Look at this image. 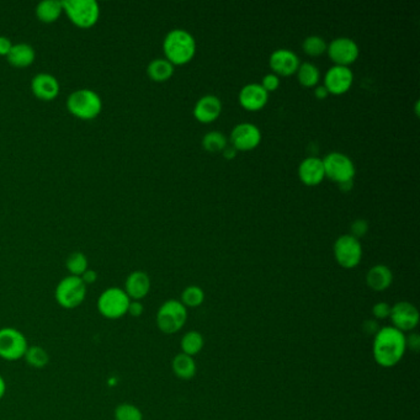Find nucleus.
Here are the masks:
<instances>
[{
	"mask_svg": "<svg viewBox=\"0 0 420 420\" xmlns=\"http://www.w3.org/2000/svg\"><path fill=\"white\" fill-rule=\"evenodd\" d=\"M354 82V74L349 67L334 66L329 68L328 72L324 77V87L328 90L329 94L333 95H343L349 92Z\"/></svg>",
	"mask_w": 420,
	"mask_h": 420,
	"instance_id": "obj_14",
	"label": "nucleus"
},
{
	"mask_svg": "<svg viewBox=\"0 0 420 420\" xmlns=\"http://www.w3.org/2000/svg\"><path fill=\"white\" fill-rule=\"evenodd\" d=\"M11 47H13V43L8 37L0 36V56H8Z\"/></svg>",
	"mask_w": 420,
	"mask_h": 420,
	"instance_id": "obj_40",
	"label": "nucleus"
},
{
	"mask_svg": "<svg viewBox=\"0 0 420 420\" xmlns=\"http://www.w3.org/2000/svg\"><path fill=\"white\" fill-rule=\"evenodd\" d=\"M62 13H63V4L58 0H45L41 1L36 8L38 20L46 24H51L58 20Z\"/></svg>",
	"mask_w": 420,
	"mask_h": 420,
	"instance_id": "obj_25",
	"label": "nucleus"
},
{
	"mask_svg": "<svg viewBox=\"0 0 420 420\" xmlns=\"http://www.w3.org/2000/svg\"><path fill=\"white\" fill-rule=\"evenodd\" d=\"M296 73H298V82L306 88L316 87L321 78L319 69L309 62H304L302 64H300Z\"/></svg>",
	"mask_w": 420,
	"mask_h": 420,
	"instance_id": "obj_28",
	"label": "nucleus"
},
{
	"mask_svg": "<svg viewBox=\"0 0 420 420\" xmlns=\"http://www.w3.org/2000/svg\"><path fill=\"white\" fill-rule=\"evenodd\" d=\"M405 334L395 327H382L374 335L372 354L381 368L388 369L400 364L405 356Z\"/></svg>",
	"mask_w": 420,
	"mask_h": 420,
	"instance_id": "obj_1",
	"label": "nucleus"
},
{
	"mask_svg": "<svg viewBox=\"0 0 420 420\" xmlns=\"http://www.w3.org/2000/svg\"><path fill=\"white\" fill-rule=\"evenodd\" d=\"M298 178L307 186H316L321 184L326 174L322 159L317 157H308L298 167Z\"/></svg>",
	"mask_w": 420,
	"mask_h": 420,
	"instance_id": "obj_18",
	"label": "nucleus"
},
{
	"mask_svg": "<svg viewBox=\"0 0 420 420\" xmlns=\"http://www.w3.org/2000/svg\"><path fill=\"white\" fill-rule=\"evenodd\" d=\"M368 232H369V223L363 218L354 220L351 225H350V236L356 238V239H360V238L366 236Z\"/></svg>",
	"mask_w": 420,
	"mask_h": 420,
	"instance_id": "obj_34",
	"label": "nucleus"
},
{
	"mask_svg": "<svg viewBox=\"0 0 420 420\" xmlns=\"http://www.w3.org/2000/svg\"><path fill=\"white\" fill-rule=\"evenodd\" d=\"M269 64H270L272 72L274 74H276L277 77L279 76L290 77L298 72L301 63H300L296 53H293V51L286 50V48H280V50L272 52L270 59H269Z\"/></svg>",
	"mask_w": 420,
	"mask_h": 420,
	"instance_id": "obj_15",
	"label": "nucleus"
},
{
	"mask_svg": "<svg viewBox=\"0 0 420 420\" xmlns=\"http://www.w3.org/2000/svg\"><path fill=\"white\" fill-rule=\"evenodd\" d=\"M327 47L328 45L326 43L324 38L316 35L306 37L302 43L303 51L311 57L322 56L323 53L327 52Z\"/></svg>",
	"mask_w": 420,
	"mask_h": 420,
	"instance_id": "obj_32",
	"label": "nucleus"
},
{
	"mask_svg": "<svg viewBox=\"0 0 420 420\" xmlns=\"http://www.w3.org/2000/svg\"><path fill=\"white\" fill-rule=\"evenodd\" d=\"M338 185L342 191H350V190L353 189L354 181L353 180H348V181H344L342 184Z\"/></svg>",
	"mask_w": 420,
	"mask_h": 420,
	"instance_id": "obj_45",
	"label": "nucleus"
},
{
	"mask_svg": "<svg viewBox=\"0 0 420 420\" xmlns=\"http://www.w3.org/2000/svg\"><path fill=\"white\" fill-rule=\"evenodd\" d=\"M172 369L178 379L188 381L195 376L197 366L192 356L180 353L172 361Z\"/></svg>",
	"mask_w": 420,
	"mask_h": 420,
	"instance_id": "obj_23",
	"label": "nucleus"
},
{
	"mask_svg": "<svg viewBox=\"0 0 420 420\" xmlns=\"http://www.w3.org/2000/svg\"><path fill=\"white\" fill-rule=\"evenodd\" d=\"M188 321V311L178 300L165 301L157 312L155 322L162 333H178Z\"/></svg>",
	"mask_w": 420,
	"mask_h": 420,
	"instance_id": "obj_4",
	"label": "nucleus"
},
{
	"mask_svg": "<svg viewBox=\"0 0 420 420\" xmlns=\"http://www.w3.org/2000/svg\"><path fill=\"white\" fill-rule=\"evenodd\" d=\"M115 420H144V413L137 405L131 403H122L118 405L115 413Z\"/></svg>",
	"mask_w": 420,
	"mask_h": 420,
	"instance_id": "obj_33",
	"label": "nucleus"
},
{
	"mask_svg": "<svg viewBox=\"0 0 420 420\" xmlns=\"http://www.w3.org/2000/svg\"><path fill=\"white\" fill-rule=\"evenodd\" d=\"M204 345H205V339L200 332H196V330H190L185 334L184 337L181 338V343H180L183 354H186L189 356H195L200 353Z\"/></svg>",
	"mask_w": 420,
	"mask_h": 420,
	"instance_id": "obj_26",
	"label": "nucleus"
},
{
	"mask_svg": "<svg viewBox=\"0 0 420 420\" xmlns=\"http://www.w3.org/2000/svg\"><path fill=\"white\" fill-rule=\"evenodd\" d=\"M123 290L131 301H141L150 291V279L144 272H131L126 279Z\"/></svg>",
	"mask_w": 420,
	"mask_h": 420,
	"instance_id": "obj_20",
	"label": "nucleus"
},
{
	"mask_svg": "<svg viewBox=\"0 0 420 420\" xmlns=\"http://www.w3.org/2000/svg\"><path fill=\"white\" fill-rule=\"evenodd\" d=\"M329 92L324 85H321V87H317L314 89V97L318 99V100H324V99H327L328 97Z\"/></svg>",
	"mask_w": 420,
	"mask_h": 420,
	"instance_id": "obj_42",
	"label": "nucleus"
},
{
	"mask_svg": "<svg viewBox=\"0 0 420 420\" xmlns=\"http://www.w3.org/2000/svg\"><path fill=\"white\" fill-rule=\"evenodd\" d=\"M202 147L210 153L223 152L227 147V137L218 131H211L204 136Z\"/></svg>",
	"mask_w": 420,
	"mask_h": 420,
	"instance_id": "obj_29",
	"label": "nucleus"
},
{
	"mask_svg": "<svg viewBox=\"0 0 420 420\" xmlns=\"http://www.w3.org/2000/svg\"><path fill=\"white\" fill-rule=\"evenodd\" d=\"M24 359H25L26 364L31 366V368L40 370L46 368L47 365H48V363H50V355L40 345H32V346H29L27 350H26Z\"/></svg>",
	"mask_w": 420,
	"mask_h": 420,
	"instance_id": "obj_27",
	"label": "nucleus"
},
{
	"mask_svg": "<svg viewBox=\"0 0 420 420\" xmlns=\"http://www.w3.org/2000/svg\"><path fill=\"white\" fill-rule=\"evenodd\" d=\"M391 307L388 303L387 302H379L374 304V307H372V314H374V317L376 319H386V318H390L391 314Z\"/></svg>",
	"mask_w": 420,
	"mask_h": 420,
	"instance_id": "obj_36",
	"label": "nucleus"
},
{
	"mask_svg": "<svg viewBox=\"0 0 420 420\" xmlns=\"http://www.w3.org/2000/svg\"><path fill=\"white\" fill-rule=\"evenodd\" d=\"M205 301V293L204 290L199 286H188L181 293V300L180 302L184 304L185 307L195 308L201 306Z\"/></svg>",
	"mask_w": 420,
	"mask_h": 420,
	"instance_id": "obj_30",
	"label": "nucleus"
},
{
	"mask_svg": "<svg viewBox=\"0 0 420 420\" xmlns=\"http://www.w3.org/2000/svg\"><path fill=\"white\" fill-rule=\"evenodd\" d=\"M405 348L410 349L412 351L418 353L420 350V335L418 333H410L405 337Z\"/></svg>",
	"mask_w": 420,
	"mask_h": 420,
	"instance_id": "obj_37",
	"label": "nucleus"
},
{
	"mask_svg": "<svg viewBox=\"0 0 420 420\" xmlns=\"http://www.w3.org/2000/svg\"><path fill=\"white\" fill-rule=\"evenodd\" d=\"M327 53L329 58L335 63V66L349 67L358 59L360 50L356 42L351 38L338 37L329 43Z\"/></svg>",
	"mask_w": 420,
	"mask_h": 420,
	"instance_id": "obj_11",
	"label": "nucleus"
},
{
	"mask_svg": "<svg viewBox=\"0 0 420 420\" xmlns=\"http://www.w3.org/2000/svg\"><path fill=\"white\" fill-rule=\"evenodd\" d=\"M62 4L69 20L78 27L89 29L98 22L100 8L95 0H64Z\"/></svg>",
	"mask_w": 420,
	"mask_h": 420,
	"instance_id": "obj_5",
	"label": "nucleus"
},
{
	"mask_svg": "<svg viewBox=\"0 0 420 420\" xmlns=\"http://www.w3.org/2000/svg\"><path fill=\"white\" fill-rule=\"evenodd\" d=\"M80 279H82V281L88 286V285H92V284L97 282V280H98V274H97V272L92 270V269H88L87 272H84L82 276H80Z\"/></svg>",
	"mask_w": 420,
	"mask_h": 420,
	"instance_id": "obj_39",
	"label": "nucleus"
},
{
	"mask_svg": "<svg viewBox=\"0 0 420 420\" xmlns=\"http://www.w3.org/2000/svg\"><path fill=\"white\" fill-rule=\"evenodd\" d=\"M35 50L27 43L13 45L10 52L8 53V62L16 68H26L31 66L35 61Z\"/></svg>",
	"mask_w": 420,
	"mask_h": 420,
	"instance_id": "obj_22",
	"label": "nucleus"
},
{
	"mask_svg": "<svg viewBox=\"0 0 420 420\" xmlns=\"http://www.w3.org/2000/svg\"><path fill=\"white\" fill-rule=\"evenodd\" d=\"M31 90L34 95L43 102H51L59 94V83L48 73H40L32 79Z\"/></svg>",
	"mask_w": 420,
	"mask_h": 420,
	"instance_id": "obj_17",
	"label": "nucleus"
},
{
	"mask_svg": "<svg viewBox=\"0 0 420 420\" xmlns=\"http://www.w3.org/2000/svg\"><path fill=\"white\" fill-rule=\"evenodd\" d=\"M6 392V384L4 377L0 374V400L4 398Z\"/></svg>",
	"mask_w": 420,
	"mask_h": 420,
	"instance_id": "obj_44",
	"label": "nucleus"
},
{
	"mask_svg": "<svg viewBox=\"0 0 420 420\" xmlns=\"http://www.w3.org/2000/svg\"><path fill=\"white\" fill-rule=\"evenodd\" d=\"M87 298V285L78 276H69L62 279L58 282L55 291L56 302L62 308L74 309L79 307Z\"/></svg>",
	"mask_w": 420,
	"mask_h": 420,
	"instance_id": "obj_7",
	"label": "nucleus"
},
{
	"mask_svg": "<svg viewBox=\"0 0 420 420\" xmlns=\"http://www.w3.org/2000/svg\"><path fill=\"white\" fill-rule=\"evenodd\" d=\"M238 99L241 108L248 111H259L267 105L269 92L260 84L251 83L241 88Z\"/></svg>",
	"mask_w": 420,
	"mask_h": 420,
	"instance_id": "obj_16",
	"label": "nucleus"
},
{
	"mask_svg": "<svg viewBox=\"0 0 420 420\" xmlns=\"http://www.w3.org/2000/svg\"><path fill=\"white\" fill-rule=\"evenodd\" d=\"M144 306L141 301H131L128 306L127 314L134 318H139L144 314Z\"/></svg>",
	"mask_w": 420,
	"mask_h": 420,
	"instance_id": "obj_38",
	"label": "nucleus"
},
{
	"mask_svg": "<svg viewBox=\"0 0 420 420\" xmlns=\"http://www.w3.org/2000/svg\"><path fill=\"white\" fill-rule=\"evenodd\" d=\"M147 73L153 82H167L174 74V66L165 58H157L149 63Z\"/></svg>",
	"mask_w": 420,
	"mask_h": 420,
	"instance_id": "obj_24",
	"label": "nucleus"
},
{
	"mask_svg": "<svg viewBox=\"0 0 420 420\" xmlns=\"http://www.w3.org/2000/svg\"><path fill=\"white\" fill-rule=\"evenodd\" d=\"M324 174L327 178L342 184L344 181L353 180L355 176V165L348 155L339 152L329 153L323 159Z\"/></svg>",
	"mask_w": 420,
	"mask_h": 420,
	"instance_id": "obj_10",
	"label": "nucleus"
},
{
	"mask_svg": "<svg viewBox=\"0 0 420 420\" xmlns=\"http://www.w3.org/2000/svg\"><path fill=\"white\" fill-rule=\"evenodd\" d=\"M334 256L340 267L354 269L359 265L363 259L361 243L350 234L340 236L334 243Z\"/></svg>",
	"mask_w": 420,
	"mask_h": 420,
	"instance_id": "obj_9",
	"label": "nucleus"
},
{
	"mask_svg": "<svg viewBox=\"0 0 420 420\" xmlns=\"http://www.w3.org/2000/svg\"><path fill=\"white\" fill-rule=\"evenodd\" d=\"M222 153H223V155H225V159H228V160H230V159L236 158L237 149L233 148L232 146L231 147H225V150H223Z\"/></svg>",
	"mask_w": 420,
	"mask_h": 420,
	"instance_id": "obj_43",
	"label": "nucleus"
},
{
	"mask_svg": "<svg viewBox=\"0 0 420 420\" xmlns=\"http://www.w3.org/2000/svg\"><path fill=\"white\" fill-rule=\"evenodd\" d=\"M222 103L215 95H205L199 99L194 108V116L201 123H211L220 118Z\"/></svg>",
	"mask_w": 420,
	"mask_h": 420,
	"instance_id": "obj_19",
	"label": "nucleus"
},
{
	"mask_svg": "<svg viewBox=\"0 0 420 420\" xmlns=\"http://www.w3.org/2000/svg\"><path fill=\"white\" fill-rule=\"evenodd\" d=\"M69 113L80 120H92L103 110V100L98 92L90 89H79L67 99Z\"/></svg>",
	"mask_w": 420,
	"mask_h": 420,
	"instance_id": "obj_3",
	"label": "nucleus"
},
{
	"mask_svg": "<svg viewBox=\"0 0 420 420\" xmlns=\"http://www.w3.org/2000/svg\"><path fill=\"white\" fill-rule=\"evenodd\" d=\"M364 330L368 334H376L379 330V323L376 321H366L364 323Z\"/></svg>",
	"mask_w": 420,
	"mask_h": 420,
	"instance_id": "obj_41",
	"label": "nucleus"
},
{
	"mask_svg": "<svg viewBox=\"0 0 420 420\" xmlns=\"http://www.w3.org/2000/svg\"><path fill=\"white\" fill-rule=\"evenodd\" d=\"M88 258L85 254H83L80 251H76L71 255L68 256L66 267L67 270L72 276H82L84 272H87L88 269Z\"/></svg>",
	"mask_w": 420,
	"mask_h": 420,
	"instance_id": "obj_31",
	"label": "nucleus"
},
{
	"mask_svg": "<svg viewBox=\"0 0 420 420\" xmlns=\"http://www.w3.org/2000/svg\"><path fill=\"white\" fill-rule=\"evenodd\" d=\"M393 282V274L386 265H374L366 274V284L374 293L386 291Z\"/></svg>",
	"mask_w": 420,
	"mask_h": 420,
	"instance_id": "obj_21",
	"label": "nucleus"
},
{
	"mask_svg": "<svg viewBox=\"0 0 420 420\" xmlns=\"http://www.w3.org/2000/svg\"><path fill=\"white\" fill-rule=\"evenodd\" d=\"M262 141V132L253 123H239L233 128L231 134V144L233 148L248 152L256 148Z\"/></svg>",
	"mask_w": 420,
	"mask_h": 420,
	"instance_id": "obj_13",
	"label": "nucleus"
},
{
	"mask_svg": "<svg viewBox=\"0 0 420 420\" xmlns=\"http://www.w3.org/2000/svg\"><path fill=\"white\" fill-rule=\"evenodd\" d=\"M130 302L131 300L123 288L110 287L99 296L97 307L104 318L115 321L127 314Z\"/></svg>",
	"mask_w": 420,
	"mask_h": 420,
	"instance_id": "obj_6",
	"label": "nucleus"
},
{
	"mask_svg": "<svg viewBox=\"0 0 420 420\" xmlns=\"http://www.w3.org/2000/svg\"><path fill=\"white\" fill-rule=\"evenodd\" d=\"M165 59L173 66H183L189 63L196 53V41L194 36L183 29L170 31L163 42Z\"/></svg>",
	"mask_w": 420,
	"mask_h": 420,
	"instance_id": "obj_2",
	"label": "nucleus"
},
{
	"mask_svg": "<svg viewBox=\"0 0 420 420\" xmlns=\"http://www.w3.org/2000/svg\"><path fill=\"white\" fill-rule=\"evenodd\" d=\"M391 321L392 327L400 330L402 333L412 332L418 327L419 311L413 303L400 301L391 307Z\"/></svg>",
	"mask_w": 420,
	"mask_h": 420,
	"instance_id": "obj_12",
	"label": "nucleus"
},
{
	"mask_svg": "<svg viewBox=\"0 0 420 420\" xmlns=\"http://www.w3.org/2000/svg\"><path fill=\"white\" fill-rule=\"evenodd\" d=\"M267 92H275L277 88L280 87V78L277 77L276 74L270 73L262 78V84H260Z\"/></svg>",
	"mask_w": 420,
	"mask_h": 420,
	"instance_id": "obj_35",
	"label": "nucleus"
},
{
	"mask_svg": "<svg viewBox=\"0 0 420 420\" xmlns=\"http://www.w3.org/2000/svg\"><path fill=\"white\" fill-rule=\"evenodd\" d=\"M29 343L19 329L6 327L0 329V358L6 361L24 359Z\"/></svg>",
	"mask_w": 420,
	"mask_h": 420,
	"instance_id": "obj_8",
	"label": "nucleus"
}]
</instances>
